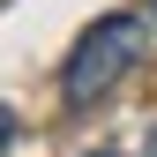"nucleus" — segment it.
<instances>
[{
	"mask_svg": "<svg viewBox=\"0 0 157 157\" xmlns=\"http://www.w3.org/2000/svg\"><path fill=\"white\" fill-rule=\"evenodd\" d=\"M142 52H150V23H142L135 8H120V15H97V23L75 37L67 67H60V105H67V112L105 105V97L120 90L135 67H142Z\"/></svg>",
	"mask_w": 157,
	"mask_h": 157,
	"instance_id": "nucleus-1",
	"label": "nucleus"
},
{
	"mask_svg": "<svg viewBox=\"0 0 157 157\" xmlns=\"http://www.w3.org/2000/svg\"><path fill=\"white\" fill-rule=\"evenodd\" d=\"M150 157H157V127H150Z\"/></svg>",
	"mask_w": 157,
	"mask_h": 157,
	"instance_id": "nucleus-2",
	"label": "nucleus"
},
{
	"mask_svg": "<svg viewBox=\"0 0 157 157\" xmlns=\"http://www.w3.org/2000/svg\"><path fill=\"white\" fill-rule=\"evenodd\" d=\"M150 15H157V0H150Z\"/></svg>",
	"mask_w": 157,
	"mask_h": 157,
	"instance_id": "nucleus-3",
	"label": "nucleus"
}]
</instances>
